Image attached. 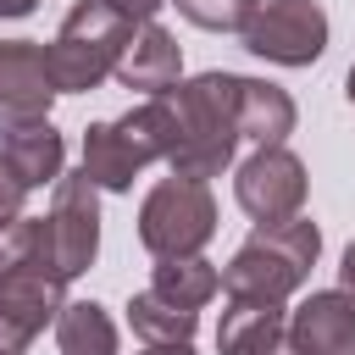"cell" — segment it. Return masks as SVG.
I'll use <instances>...</instances> for the list:
<instances>
[{"instance_id": "1", "label": "cell", "mask_w": 355, "mask_h": 355, "mask_svg": "<svg viewBox=\"0 0 355 355\" xmlns=\"http://www.w3.org/2000/svg\"><path fill=\"white\" fill-rule=\"evenodd\" d=\"M150 105L161 116L172 178L205 183L233 161V144H239V78L233 72H200V78L155 94Z\"/></svg>"}, {"instance_id": "2", "label": "cell", "mask_w": 355, "mask_h": 355, "mask_svg": "<svg viewBox=\"0 0 355 355\" xmlns=\"http://www.w3.org/2000/svg\"><path fill=\"white\" fill-rule=\"evenodd\" d=\"M316 255H322V227L311 216L255 227L222 266V294L227 305H283L311 277Z\"/></svg>"}, {"instance_id": "3", "label": "cell", "mask_w": 355, "mask_h": 355, "mask_svg": "<svg viewBox=\"0 0 355 355\" xmlns=\"http://www.w3.org/2000/svg\"><path fill=\"white\" fill-rule=\"evenodd\" d=\"M133 17L116 11L111 0H78L61 22V33L44 44V61H50V78L61 94H89L100 89L105 78H116V61L133 39Z\"/></svg>"}, {"instance_id": "4", "label": "cell", "mask_w": 355, "mask_h": 355, "mask_svg": "<svg viewBox=\"0 0 355 355\" xmlns=\"http://www.w3.org/2000/svg\"><path fill=\"white\" fill-rule=\"evenodd\" d=\"M211 233H216V200L205 183L161 178L139 205V244L155 261H189L211 244Z\"/></svg>"}, {"instance_id": "5", "label": "cell", "mask_w": 355, "mask_h": 355, "mask_svg": "<svg viewBox=\"0 0 355 355\" xmlns=\"http://www.w3.org/2000/svg\"><path fill=\"white\" fill-rule=\"evenodd\" d=\"M150 161H166V139H161V116L155 105H133L128 116L116 122H89L83 133V172L94 189H133V178L150 166Z\"/></svg>"}, {"instance_id": "6", "label": "cell", "mask_w": 355, "mask_h": 355, "mask_svg": "<svg viewBox=\"0 0 355 355\" xmlns=\"http://www.w3.org/2000/svg\"><path fill=\"white\" fill-rule=\"evenodd\" d=\"M244 50L277 67H311L327 50V11L316 0H261L244 28Z\"/></svg>"}, {"instance_id": "7", "label": "cell", "mask_w": 355, "mask_h": 355, "mask_svg": "<svg viewBox=\"0 0 355 355\" xmlns=\"http://www.w3.org/2000/svg\"><path fill=\"white\" fill-rule=\"evenodd\" d=\"M305 161L294 155V150H255L244 166H239V178H233V194H239V205H244V216H255V227H272V222H288V216H300V205H305Z\"/></svg>"}, {"instance_id": "8", "label": "cell", "mask_w": 355, "mask_h": 355, "mask_svg": "<svg viewBox=\"0 0 355 355\" xmlns=\"http://www.w3.org/2000/svg\"><path fill=\"white\" fill-rule=\"evenodd\" d=\"M50 239H55V266L61 277H83L100 255V189L89 183V172H61L55 183V205H50Z\"/></svg>"}, {"instance_id": "9", "label": "cell", "mask_w": 355, "mask_h": 355, "mask_svg": "<svg viewBox=\"0 0 355 355\" xmlns=\"http://www.w3.org/2000/svg\"><path fill=\"white\" fill-rule=\"evenodd\" d=\"M0 288H61L67 294V277L55 266L50 216L0 222Z\"/></svg>"}, {"instance_id": "10", "label": "cell", "mask_w": 355, "mask_h": 355, "mask_svg": "<svg viewBox=\"0 0 355 355\" xmlns=\"http://www.w3.org/2000/svg\"><path fill=\"white\" fill-rule=\"evenodd\" d=\"M116 83L139 89L150 100L166 94V89H178L183 83V50H178V39L161 22H139L133 39H128V50H122V61H116Z\"/></svg>"}, {"instance_id": "11", "label": "cell", "mask_w": 355, "mask_h": 355, "mask_svg": "<svg viewBox=\"0 0 355 355\" xmlns=\"http://www.w3.org/2000/svg\"><path fill=\"white\" fill-rule=\"evenodd\" d=\"M0 155L28 178V189L61 183V133L50 128V116H22V111H0Z\"/></svg>"}, {"instance_id": "12", "label": "cell", "mask_w": 355, "mask_h": 355, "mask_svg": "<svg viewBox=\"0 0 355 355\" xmlns=\"http://www.w3.org/2000/svg\"><path fill=\"white\" fill-rule=\"evenodd\" d=\"M55 78L44 61V44L33 39H0V111H22V116H50L55 100Z\"/></svg>"}, {"instance_id": "13", "label": "cell", "mask_w": 355, "mask_h": 355, "mask_svg": "<svg viewBox=\"0 0 355 355\" xmlns=\"http://www.w3.org/2000/svg\"><path fill=\"white\" fill-rule=\"evenodd\" d=\"M288 333L300 355H355V300L344 288H322L288 311Z\"/></svg>"}, {"instance_id": "14", "label": "cell", "mask_w": 355, "mask_h": 355, "mask_svg": "<svg viewBox=\"0 0 355 355\" xmlns=\"http://www.w3.org/2000/svg\"><path fill=\"white\" fill-rule=\"evenodd\" d=\"M222 355H300L283 305H227L216 327Z\"/></svg>"}, {"instance_id": "15", "label": "cell", "mask_w": 355, "mask_h": 355, "mask_svg": "<svg viewBox=\"0 0 355 355\" xmlns=\"http://www.w3.org/2000/svg\"><path fill=\"white\" fill-rule=\"evenodd\" d=\"M300 111L288 100V89L266 83V78H239V139H250L255 150H277L294 133Z\"/></svg>"}, {"instance_id": "16", "label": "cell", "mask_w": 355, "mask_h": 355, "mask_svg": "<svg viewBox=\"0 0 355 355\" xmlns=\"http://www.w3.org/2000/svg\"><path fill=\"white\" fill-rule=\"evenodd\" d=\"M67 305L61 288H0V355H22Z\"/></svg>"}, {"instance_id": "17", "label": "cell", "mask_w": 355, "mask_h": 355, "mask_svg": "<svg viewBox=\"0 0 355 355\" xmlns=\"http://www.w3.org/2000/svg\"><path fill=\"white\" fill-rule=\"evenodd\" d=\"M55 344L61 355H116V322L94 300H67L55 316Z\"/></svg>"}, {"instance_id": "18", "label": "cell", "mask_w": 355, "mask_h": 355, "mask_svg": "<svg viewBox=\"0 0 355 355\" xmlns=\"http://www.w3.org/2000/svg\"><path fill=\"white\" fill-rule=\"evenodd\" d=\"M150 288H155L161 300H172L178 311H200V305L222 288V272H216L205 255H189V261H161V266H155V277H150Z\"/></svg>"}, {"instance_id": "19", "label": "cell", "mask_w": 355, "mask_h": 355, "mask_svg": "<svg viewBox=\"0 0 355 355\" xmlns=\"http://www.w3.org/2000/svg\"><path fill=\"white\" fill-rule=\"evenodd\" d=\"M128 322H133V333L144 344H189L194 327H200V311H178L172 300H161L155 288H144V294L128 300Z\"/></svg>"}, {"instance_id": "20", "label": "cell", "mask_w": 355, "mask_h": 355, "mask_svg": "<svg viewBox=\"0 0 355 355\" xmlns=\"http://www.w3.org/2000/svg\"><path fill=\"white\" fill-rule=\"evenodd\" d=\"M194 28H211V33H244L250 17L261 11V0H172Z\"/></svg>"}, {"instance_id": "21", "label": "cell", "mask_w": 355, "mask_h": 355, "mask_svg": "<svg viewBox=\"0 0 355 355\" xmlns=\"http://www.w3.org/2000/svg\"><path fill=\"white\" fill-rule=\"evenodd\" d=\"M22 200H28V178L0 155V222H17L22 216Z\"/></svg>"}, {"instance_id": "22", "label": "cell", "mask_w": 355, "mask_h": 355, "mask_svg": "<svg viewBox=\"0 0 355 355\" xmlns=\"http://www.w3.org/2000/svg\"><path fill=\"white\" fill-rule=\"evenodd\" d=\"M111 6H116V11H128L133 22H155V11H161L166 0H111Z\"/></svg>"}, {"instance_id": "23", "label": "cell", "mask_w": 355, "mask_h": 355, "mask_svg": "<svg viewBox=\"0 0 355 355\" xmlns=\"http://www.w3.org/2000/svg\"><path fill=\"white\" fill-rule=\"evenodd\" d=\"M338 288L355 300V239H349V250H344V261H338Z\"/></svg>"}, {"instance_id": "24", "label": "cell", "mask_w": 355, "mask_h": 355, "mask_svg": "<svg viewBox=\"0 0 355 355\" xmlns=\"http://www.w3.org/2000/svg\"><path fill=\"white\" fill-rule=\"evenodd\" d=\"M139 355H194V349H189V344H144Z\"/></svg>"}, {"instance_id": "25", "label": "cell", "mask_w": 355, "mask_h": 355, "mask_svg": "<svg viewBox=\"0 0 355 355\" xmlns=\"http://www.w3.org/2000/svg\"><path fill=\"white\" fill-rule=\"evenodd\" d=\"M39 0H0V17H28Z\"/></svg>"}, {"instance_id": "26", "label": "cell", "mask_w": 355, "mask_h": 355, "mask_svg": "<svg viewBox=\"0 0 355 355\" xmlns=\"http://www.w3.org/2000/svg\"><path fill=\"white\" fill-rule=\"evenodd\" d=\"M344 94H349V100H355V67H349V78H344Z\"/></svg>"}]
</instances>
